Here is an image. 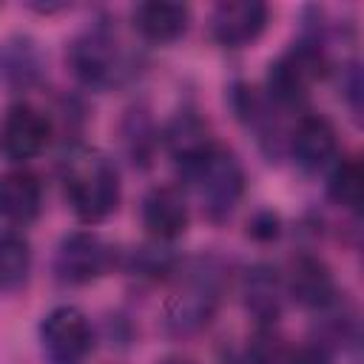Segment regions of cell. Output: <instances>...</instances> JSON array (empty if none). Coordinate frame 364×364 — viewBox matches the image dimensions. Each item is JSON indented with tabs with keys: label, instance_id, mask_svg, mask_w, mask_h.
I'll return each mask as SVG.
<instances>
[{
	"label": "cell",
	"instance_id": "obj_1",
	"mask_svg": "<svg viewBox=\"0 0 364 364\" xmlns=\"http://www.w3.org/2000/svg\"><path fill=\"white\" fill-rule=\"evenodd\" d=\"M65 196L82 222L105 219L119 202L117 168L97 151H74L63 165Z\"/></svg>",
	"mask_w": 364,
	"mask_h": 364
},
{
	"label": "cell",
	"instance_id": "obj_2",
	"mask_svg": "<svg viewBox=\"0 0 364 364\" xmlns=\"http://www.w3.org/2000/svg\"><path fill=\"white\" fill-rule=\"evenodd\" d=\"M185 173L193 182V188L202 199V208L213 222L228 219L245 193L242 165H239L236 154L222 145H216L205 159H199Z\"/></svg>",
	"mask_w": 364,
	"mask_h": 364
},
{
	"label": "cell",
	"instance_id": "obj_3",
	"mask_svg": "<svg viewBox=\"0 0 364 364\" xmlns=\"http://www.w3.org/2000/svg\"><path fill=\"white\" fill-rule=\"evenodd\" d=\"M68 63H71L77 80L85 82L88 88H111V85L122 82L131 71L119 40L102 26L88 28L85 34H80L71 43Z\"/></svg>",
	"mask_w": 364,
	"mask_h": 364
},
{
	"label": "cell",
	"instance_id": "obj_4",
	"mask_svg": "<svg viewBox=\"0 0 364 364\" xmlns=\"http://www.w3.org/2000/svg\"><path fill=\"white\" fill-rule=\"evenodd\" d=\"M219 307V276L208 267L191 270L165 301V324L176 336L202 330Z\"/></svg>",
	"mask_w": 364,
	"mask_h": 364
},
{
	"label": "cell",
	"instance_id": "obj_5",
	"mask_svg": "<svg viewBox=\"0 0 364 364\" xmlns=\"http://www.w3.org/2000/svg\"><path fill=\"white\" fill-rule=\"evenodd\" d=\"M40 341L48 364H82L91 353V324L71 307H54L40 324Z\"/></svg>",
	"mask_w": 364,
	"mask_h": 364
},
{
	"label": "cell",
	"instance_id": "obj_6",
	"mask_svg": "<svg viewBox=\"0 0 364 364\" xmlns=\"http://www.w3.org/2000/svg\"><path fill=\"white\" fill-rule=\"evenodd\" d=\"M117 264V253L94 233H71L60 242L54 273L65 284H88Z\"/></svg>",
	"mask_w": 364,
	"mask_h": 364
},
{
	"label": "cell",
	"instance_id": "obj_7",
	"mask_svg": "<svg viewBox=\"0 0 364 364\" xmlns=\"http://www.w3.org/2000/svg\"><path fill=\"white\" fill-rule=\"evenodd\" d=\"M51 136L48 117L34 105H11L0 122V154L9 162H23L37 156Z\"/></svg>",
	"mask_w": 364,
	"mask_h": 364
},
{
	"label": "cell",
	"instance_id": "obj_8",
	"mask_svg": "<svg viewBox=\"0 0 364 364\" xmlns=\"http://www.w3.org/2000/svg\"><path fill=\"white\" fill-rule=\"evenodd\" d=\"M284 293L296 299L301 307L316 310V313L338 299L330 267L318 256H310V253H301L290 262V270L284 276Z\"/></svg>",
	"mask_w": 364,
	"mask_h": 364
},
{
	"label": "cell",
	"instance_id": "obj_9",
	"mask_svg": "<svg viewBox=\"0 0 364 364\" xmlns=\"http://www.w3.org/2000/svg\"><path fill=\"white\" fill-rule=\"evenodd\" d=\"M267 26V6L259 0H228L213 9L210 31L216 43L228 48H239L253 43Z\"/></svg>",
	"mask_w": 364,
	"mask_h": 364
},
{
	"label": "cell",
	"instance_id": "obj_10",
	"mask_svg": "<svg viewBox=\"0 0 364 364\" xmlns=\"http://www.w3.org/2000/svg\"><path fill=\"white\" fill-rule=\"evenodd\" d=\"M142 225L156 242H171L188 228V205L182 193L171 185L148 191L142 199Z\"/></svg>",
	"mask_w": 364,
	"mask_h": 364
},
{
	"label": "cell",
	"instance_id": "obj_11",
	"mask_svg": "<svg viewBox=\"0 0 364 364\" xmlns=\"http://www.w3.org/2000/svg\"><path fill=\"white\" fill-rule=\"evenodd\" d=\"M290 151L293 159L304 171H321L330 162H336V131L324 117H304L299 119L293 136H290Z\"/></svg>",
	"mask_w": 364,
	"mask_h": 364
},
{
	"label": "cell",
	"instance_id": "obj_12",
	"mask_svg": "<svg viewBox=\"0 0 364 364\" xmlns=\"http://www.w3.org/2000/svg\"><path fill=\"white\" fill-rule=\"evenodd\" d=\"M245 307L259 318V324H273L282 316L284 304V279L270 264H256L245 273L242 282Z\"/></svg>",
	"mask_w": 364,
	"mask_h": 364
},
{
	"label": "cell",
	"instance_id": "obj_13",
	"mask_svg": "<svg viewBox=\"0 0 364 364\" xmlns=\"http://www.w3.org/2000/svg\"><path fill=\"white\" fill-rule=\"evenodd\" d=\"M43 191L34 173L28 171H9L0 173V219L26 225L40 213Z\"/></svg>",
	"mask_w": 364,
	"mask_h": 364
},
{
	"label": "cell",
	"instance_id": "obj_14",
	"mask_svg": "<svg viewBox=\"0 0 364 364\" xmlns=\"http://www.w3.org/2000/svg\"><path fill=\"white\" fill-rule=\"evenodd\" d=\"M165 145H168L171 156L182 165V171L193 168L199 159H205L216 148L208 125L193 114H179L165 128Z\"/></svg>",
	"mask_w": 364,
	"mask_h": 364
},
{
	"label": "cell",
	"instance_id": "obj_15",
	"mask_svg": "<svg viewBox=\"0 0 364 364\" xmlns=\"http://www.w3.org/2000/svg\"><path fill=\"white\" fill-rule=\"evenodd\" d=\"M188 20H191V11L182 3L151 0L134 9V28L151 43H173L176 37L185 34Z\"/></svg>",
	"mask_w": 364,
	"mask_h": 364
},
{
	"label": "cell",
	"instance_id": "obj_16",
	"mask_svg": "<svg viewBox=\"0 0 364 364\" xmlns=\"http://www.w3.org/2000/svg\"><path fill=\"white\" fill-rule=\"evenodd\" d=\"M31 267L28 242L17 233H0V293L17 290Z\"/></svg>",
	"mask_w": 364,
	"mask_h": 364
},
{
	"label": "cell",
	"instance_id": "obj_17",
	"mask_svg": "<svg viewBox=\"0 0 364 364\" xmlns=\"http://www.w3.org/2000/svg\"><path fill=\"white\" fill-rule=\"evenodd\" d=\"M327 193L336 205L355 210L361 205L364 196V171L358 165V159H336L333 171H330V182H327Z\"/></svg>",
	"mask_w": 364,
	"mask_h": 364
},
{
	"label": "cell",
	"instance_id": "obj_18",
	"mask_svg": "<svg viewBox=\"0 0 364 364\" xmlns=\"http://www.w3.org/2000/svg\"><path fill=\"white\" fill-rule=\"evenodd\" d=\"M40 71V60H37V51L28 40L17 37V40H9L3 48H0V74L11 82H31Z\"/></svg>",
	"mask_w": 364,
	"mask_h": 364
},
{
	"label": "cell",
	"instance_id": "obj_19",
	"mask_svg": "<svg viewBox=\"0 0 364 364\" xmlns=\"http://www.w3.org/2000/svg\"><path fill=\"white\" fill-rule=\"evenodd\" d=\"M250 364H287L290 353L284 347V338L273 330V324H259L250 347H247Z\"/></svg>",
	"mask_w": 364,
	"mask_h": 364
},
{
	"label": "cell",
	"instance_id": "obj_20",
	"mask_svg": "<svg viewBox=\"0 0 364 364\" xmlns=\"http://www.w3.org/2000/svg\"><path fill=\"white\" fill-rule=\"evenodd\" d=\"M173 262L176 259L171 250H165L159 245H142L131 256V270H136L139 276H148V279H159L173 267Z\"/></svg>",
	"mask_w": 364,
	"mask_h": 364
},
{
	"label": "cell",
	"instance_id": "obj_21",
	"mask_svg": "<svg viewBox=\"0 0 364 364\" xmlns=\"http://www.w3.org/2000/svg\"><path fill=\"white\" fill-rule=\"evenodd\" d=\"M247 233H250L253 239H259V242L276 239V236H279V216L270 213V210L256 213V216L250 219V225H247Z\"/></svg>",
	"mask_w": 364,
	"mask_h": 364
},
{
	"label": "cell",
	"instance_id": "obj_22",
	"mask_svg": "<svg viewBox=\"0 0 364 364\" xmlns=\"http://www.w3.org/2000/svg\"><path fill=\"white\" fill-rule=\"evenodd\" d=\"M287 364H333V361H330V353L316 344V347H301L299 353H293Z\"/></svg>",
	"mask_w": 364,
	"mask_h": 364
},
{
	"label": "cell",
	"instance_id": "obj_23",
	"mask_svg": "<svg viewBox=\"0 0 364 364\" xmlns=\"http://www.w3.org/2000/svg\"><path fill=\"white\" fill-rule=\"evenodd\" d=\"M159 364H193V361H188V358H165Z\"/></svg>",
	"mask_w": 364,
	"mask_h": 364
}]
</instances>
